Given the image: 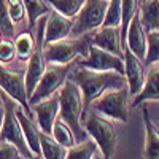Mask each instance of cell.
<instances>
[{
    "label": "cell",
    "mask_w": 159,
    "mask_h": 159,
    "mask_svg": "<svg viewBox=\"0 0 159 159\" xmlns=\"http://www.w3.org/2000/svg\"><path fill=\"white\" fill-rule=\"evenodd\" d=\"M5 2H7L10 18H11V21H13L15 25H16V22H21L22 19L27 18V11H25V7H24L22 0H5Z\"/></svg>",
    "instance_id": "f1b7e54d"
},
{
    "label": "cell",
    "mask_w": 159,
    "mask_h": 159,
    "mask_svg": "<svg viewBox=\"0 0 159 159\" xmlns=\"http://www.w3.org/2000/svg\"><path fill=\"white\" fill-rule=\"evenodd\" d=\"M73 19L67 18L57 13L56 10H51L46 21V30H45V45L57 42V40L67 38L72 34Z\"/></svg>",
    "instance_id": "9a60e30c"
},
{
    "label": "cell",
    "mask_w": 159,
    "mask_h": 159,
    "mask_svg": "<svg viewBox=\"0 0 159 159\" xmlns=\"http://www.w3.org/2000/svg\"><path fill=\"white\" fill-rule=\"evenodd\" d=\"M129 97L130 96L127 86L119 89H110L92 102L89 110L108 118L111 121L126 123L129 116Z\"/></svg>",
    "instance_id": "5b68a950"
},
{
    "label": "cell",
    "mask_w": 159,
    "mask_h": 159,
    "mask_svg": "<svg viewBox=\"0 0 159 159\" xmlns=\"http://www.w3.org/2000/svg\"><path fill=\"white\" fill-rule=\"evenodd\" d=\"M0 32L5 34V35L15 34V24H13V21L10 18L5 0H0Z\"/></svg>",
    "instance_id": "f546056e"
},
{
    "label": "cell",
    "mask_w": 159,
    "mask_h": 159,
    "mask_svg": "<svg viewBox=\"0 0 159 159\" xmlns=\"http://www.w3.org/2000/svg\"><path fill=\"white\" fill-rule=\"evenodd\" d=\"M40 154L43 159H65L67 148L57 143L51 135L40 132Z\"/></svg>",
    "instance_id": "ffe728a7"
},
{
    "label": "cell",
    "mask_w": 159,
    "mask_h": 159,
    "mask_svg": "<svg viewBox=\"0 0 159 159\" xmlns=\"http://www.w3.org/2000/svg\"><path fill=\"white\" fill-rule=\"evenodd\" d=\"M69 78L80 86L83 96V103H84V113L89 110L91 103L97 97H100L103 92L110 89H119L127 86L126 76L118 73V72H97V70H89L84 67L73 64Z\"/></svg>",
    "instance_id": "6da1fadb"
},
{
    "label": "cell",
    "mask_w": 159,
    "mask_h": 159,
    "mask_svg": "<svg viewBox=\"0 0 159 159\" xmlns=\"http://www.w3.org/2000/svg\"><path fill=\"white\" fill-rule=\"evenodd\" d=\"M108 10V0H84L81 10L73 18V27L70 37L89 35L103 25Z\"/></svg>",
    "instance_id": "8992f818"
},
{
    "label": "cell",
    "mask_w": 159,
    "mask_h": 159,
    "mask_svg": "<svg viewBox=\"0 0 159 159\" xmlns=\"http://www.w3.org/2000/svg\"><path fill=\"white\" fill-rule=\"evenodd\" d=\"M83 127L86 134L96 142L97 148L102 153V157L111 159L118 145V134L111 119L105 118L96 111H91L84 119Z\"/></svg>",
    "instance_id": "277c9868"
},
{
    "label": "cell",
    "mask_w": 159,
    "mask_h": 159,
    "mask_svg": "<svg viewBox=\"0 0 159 159\" xmlns=\"http://www.w3.org/2000/svg\"><path fill=\"white\" fill-rule=\"evenodd\" d=\"M97 145L92 139H86L83 142L75 143L73 147L67 148V154H65V159H92L96 156L97 151Z\"/></svg>",
    "instance_id": "7402d4cb"
},
{
    "label": "cell",
    "mask_w": 159,
    "mask_h": 159,
    "mask_svg": "<svg viewBox=\"0 0 159 159\" xmlns=\"http://www.w3.org/2000/svg\"><path fill=\"white\" fill-rule=\"evenodd\" d=\"M16 57V48H15V43L10 42V40H3L0 43V64H8L11 62L13 59Z\"/></svg>",
    "instance_id": "4dcf8cb0"
},
{
    "label": "cell",
    "mask_w": 159,
    "mask_h": 159,
    "mask_svg": "<svg viewBox=\"0 0 159 159\" xmlns=\"http://www.w3.org/2000/svg\"><path fill=\"white\" fill-rule=\"evenodd\" d=\"M0 159H24V156L13 143L0 140Z\"/></svg>",
    "instance_id": "1f68e13d"
},
{
    "label": "cell",
    "mask_w": 159,
    "mask_h": 159,
    "mask_svg": "<svg viewBox=\"0 0 159 159\" xmlns=\"http://www.w3.org/2000/svg\"><path fill=\"white\" fill-rule=\"evenodd\" d=\"M59 97V118L67 124L75 134L78 142L86 140V130L81 119L84 116V103L80 86L72 78H67L65 83L57 91Z\"/></svg>",
    "instance_id": "7a4b0ae2"
},
{
    "label": "cell",
    "mask_w": 159,
    "mask_h": 159,
    "mask_svg": "<svg viewBox=\"0 0 159 159\" xmlns=\"http://www.w3.org/2000/svg\"><path fill=\"white\" fill-rule=\"evenodd\" d=\"M89 43L108 51V52H113V54L124 57L121 29L116 27V25H102V27H99L89 37Z\"/></svg>",
    "instance_id": "7c38bea8"
},
{
    "label": "cell",
    "mask_w": 159,
    "mask_h": 159,
    "mask_svg": "<svg viewBox=\"0 0 159 159\" xmlns=\"http://www.w3.org/2000/svg\"><path fill=\"white\" fill-rule=\"evenodd\" d=\"M139 13L147 30H159V0H145Z\"/></svg>",
    "instance_id": "44dd1931"
},
{
    "label": "cell",
    "mask_w": 159,
    "mask_h": 159,
    "mask_svg": "<svg viewBox=\"0 0 159 159\" xmlns=\"http://www.w3.org/2000/svg\"><path fill=\"white\" fill-rule=\"evenodd\" d=\"M2 42H3V34L0 32V43H2Z\"/></svg>",
    "instance_id": "836d02e7"
},
{
    "label": "cell",
    "mask_w": 159,
    "mask_h": 159,
    "mask_svg": "<svg viewBox=\"0 0 159 159\" xmlns=\"http://www.w3.org/2000/svg\"><path fill=\"white\" fill-rule=\"evenodd\" d=\"M147 34H148V30L140 19V13L137 11L129 24L124 48H129L143 62H145V54H147Z\"/></svg>",
    "instance_id": "5bb4252c"
},
{
    "label": "cell",
    "mask_w": 159,
    "mask_h": 159,
    "mask_svg": "<svg viewBox=\"0 0 159 159\" xmlns=\"http://www.w3.org/2000/svg\"><path fill=\"white\" fill-rule=\"evenodd\" d=\"M73 64H65V65L48 64L42 80H40V83L37 84V88L32 92V96L29 97V103L34 105L37 102H42L45 99H49L54 94H57L61 86L65 83V80L69 78V73H70V69H72Z\"/></svg>",
    "instance_id": "52a82bcc"
},
{
    "label": "cell",
    "mask_w": 159,
    "mask_h": 159,
    "mask_svg": "<svg viewBox=\"0 0 159 159\" xmlns=\"http://www.w3.org/2000/svg\"><path fill=\"white\" fill-rule=\"evenodd\" d=\"M139 0H121V40H123V48L126 45V34L129 29V24L132 18L139 11Z\"/></svg>",
    "instance_id": "484cf974"
},
{
    "label": "cell",
    "mask_w": 159,
    "mask_h": 159,
    "mask_svg": "<svg viewBox=\"0 0 159 159\" xmlns=\"http://www.w3.org/2000/svg\"><path fill=\"white\" fill-rule=\"evenodd\" d=\"M24 159H40L38 156H35V157H24Z\"/></svg>",
    "instance_id": "e575fe53"
},
{
    "label": "cell",
    "mask_w": 159,
    "mask_h": 159,
    "mask_svg": "<svg viewBox=\"0 0 159 159\" xmlns=\"http://www.w3.org/2000/svg\"><path fill=\"white\" fill-rule=\"evenodd\" d=\"M0 89L18 105H21L25 111L30 110L27 91H25V69L13 70L0 64Z\"/></svg>",
    "instance_id": "ba28073f"
},
{
    "label": "cell",
    "mask_w": 159,
    "mask_h": 159,
    "mask_svg": "<svg viewBox=\"0 0 159 159\" xmlns=\"http://www.w3.org/2000/svg\"><path fill=\"white\" fill-rule=\"evenodd\" d=\"M46 2L57 13L73 19L78 15V11L81 10L84 0H46Z\"/></svg>",
    "instance_id": "4316f807"
},
{
    "label": "cell",
    "mask_w": 159,
    "mask_h": 159,
    "mask_svg": "<svg viewBox=\"0 0 159 159\" xmlns=\"http://www.w3.org/2000/svg\"><path fill=\"white\" fill-rule=\"evenodd\" d=\"M5 113H7V107H5V103H3V102H0V130H2V126H3Z\"/></svg>",
    "instance_id": "d6a6232c"
},
{
    "label": "cell",
    "mask_w": 159,
    "mask_h": 159,
    "mask_svg": "<svg viewBox=\"0 0 159 159\" xmlns=\"http://www.w3.org/2000/svg\"><path fill=\"white\" fill-rule=\"evenodd\" d=\"M46 61L43 57L42 49H35L32 56L27 59V65H25V91H27V97L32 96L34 89L40 83L45 70H46Z\"/></svg>",
    "instance_id": "e0dca14e"
},
{
    "label": "cell",
    "mask_w": 159,
    "mask_h": 159,
    "mask_svg": "<svg viewBox=\"0 0 159 159\" xmlns=\"http://www.w3.org/2000/svg\"><path fill=\"white\" fill-rule=\"evenodd\" d=\"M143 119H145V129H147L145 159H159V130L154 127L147 107H143Z\"/></svg>",
    "instance_id": "d6986e66"
},
{
    "label": "cell",
    "mask_w": 159,
    "mask_h": 159,
    "mask_svg": "<svg viewBox=\"0 0 159 159\" xmlns=\"http://www.w3.org/2000/svg\"><path fill=\"white\" fill-rule=\"evenodd\" d=\"M76 65L97 72H118L124 75V57L108 52L94 45L89 46V54L75 61Z\"/></svg>",
    "instance_id": "30bf717a"
},
{
    "label": "cell",
    "mask_w": 159,
    "mask_h": 159,
    "mask_svg": "<svg viewBox=\"0 0 159 159\" xmlns=\"http://www.w3.org/2000/svg\"><path fill=\"white\" fill-rule=\"evenodd\" d=\"M124 76L127 81L129 96L130 99H134L143 89L145 76H147V65L129 48H124Z\"/></svg>",
    "instance_id": "8fae6325"
},
{
    "label": "cell",
    "mask_w": 159,
    "mask_h": 159,
    "mask_svg": "<svg viewBox=\"0 0 159 159\" xmlns=\"http://www.w3.org/2000/svg\"><path fill=\"white\" fill-rule=\"evenodd\" d=\"M89 35L67 37L43 46V57L46 64H73L80 57L89 54Z\"/></svg>",
    "instance_id": "3957f363"
},
{
    "label": "cell",
    "mask_w": 159,
    "mask_h": 159,
    "mask_svg": "<svg viewBox=\"0 0 159 159\" xmlns=\"http://www.w3.org/2000/svg\"><path fill=\"white\" fill-rule=\"evenodd\" d=\"M15 48H16V57L21 61H27L32 52L37 49L35 45V38L30 32H22L16 37V42H15Z\"/></svg>",
    "instance_id": "cb8c5ba5"
},
{
    "label": "cell",
    "mask_w": 159,
    "mask_h": 159,
    "mask_svg": "<svg viewBox=\"0 0 159 159\" xmlns=\"http://www.w3.org/2000/svg\"><path fill=\"white\" fill-rule=\"evenodd\" d=\"M159 62V30L153 29L147 34V54H145V65H151Z\"/></svg>",
    "instance_id": "83f0119b"
},
{
    "label": "cell",
    "mask_w": 159,
    "mask_h": 159,
    "mask_svg": "<svg viewBox=\"0 0 159 159\" xmlns=\"http://www.w3.org/2000/svg\"><path fill=\"white\" fill-rule=\"evenodd\" d=\"M51 137L54 139L57 143H61L62 147L65 148H70L76 143V139H75V134L73 130L65 124L61 118L56 119L54 126H52V132H51Z\"/></svg>",
    "instance_id": "603a6c76"
},
{
    "label": "cell",
    "mask_w": 159,
    "mask_h": 159,
    "mask_svg": "<svg viewBox=\"0 0 159 159\" xmlns=\"http://www.w3.org/2000/svg\"><path fill=\"white\" fill-rule=\"evenodd\" d=\"M150 100H159V62L148 65L143 89L134 97L130 105L132 107H139V105Z\"/></svg>",
    "instance_id": "2e32d148"
},
{
    "label": "cell",
    "mask_w": 159,
    "mask_h": 159,
    "mask_svg": "<svg viewBox=\"0 0 159 159\" xmlns=\"http://www.w3.org/2000/svg\"><path fill=\"white\" fill-rule=\"evenodd\" d=\"M30 108L35 113L37 127L40 129V132H43L46 135H51L52 126H54L56 119L59 118V97L52 96L49 99H45L42 102L30 105Z\"/></svg>",
    "instance_id": "4fadbf2b"
},
{
    "label": "cell",
    "mask_w": 159,
    "mask_h": 159,
    "mask_svg": "<svg viewBox=\"0 0 159 159\" xmlns=\"http://www.w3.org/2000/svg\"><path fill=\"white\" fill-rule=\"evenodd\" d=\"M92 159H100V157H99V156H94V157H92Z\"/></svg>",
    "instance_id": "d590c367"
},
{
    "label": "cell",
    "mask_w": 159,
    "mask_h": 159,
    "mask_svg": "<svg viewBox=\"0 0 159 159\" xmlns=\"http://www.w3.org/2000/svg\"><path fill=\"white\" fill-rule=\"evenodd\" d=\"M3 103H5V107H7V113H5L2 130H0V140H7V142L13 143L24 157H35V154L30 151L27 142H25V139L22 135L19 121H18V118L15 115V103L16 102L13 100V99H10L5 94Z\"/></svg>",
    "instance_id": "9c48e42d"
},
{
    "label": "cell",
    "mask_w": 159,
    "mask_h": 159,
    "mask_svg": "<svg viewBox=\"0 0 159 159\" xmlns=\"http://www.w3.org/2000/svg\"><path fill=\"white\" fill-rule=\"evenodd\" d=\"M15 115H16L18 121H19L22 135H24L25 142H27L30 151L35 156H40V129L34 124L30 116L25 113V110L18 103H15Z\"/></svg>",
    "instance_id": "ac0fdd59"
},
{
    "label": "cell",
    "mask_w": 159,
    "mask_h": 159,
    "mask_svg": "<svg viewBox=\"0 0 159 159\" xmlns=\"http://www.w3.org/2000/svg\"><path fill=\"white\" fill-rule=\"evenodd\" d=\"M25 11H27V21H29V27H34L37 19L43 15H48L51 11L49 3L46 0H22Z\"/></svg>",
    "instance_id": "d4e9b609"
}]
</instances>
